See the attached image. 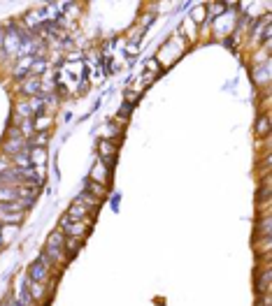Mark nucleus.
I'll return each mask as SVG.
<instances>
[{
  "label": "nucleus",
  "instance_id": "6e6552de",
  "mask_svg": "<svg viewBox=\"0 0 272 306\" xmlns=\"http://www.w3.org/2000/svg\"><path fill=\"white\" fill-rule=\"evenodd\" d=\"M267 283H270V269H263V276H260L258 292H267Z\"/></svg>",
  "mask_w": 272,
  "mask_h": 306
},
{
  "label": "nucleus",
  "instance_id": "9d476101",
  "mask_svg": "<svg viewBox=\"0 0 272 306\" xmlns=\"http://www.w3.org/2000/svg\"><path fill=\"white\" fill-rule=\"evenodd\" d=\"M30 160L37 162V165H42V162H44V151L42 149H35V153H30Z\"/></svg>",
  "mask_w": 272,
  "mask_h": 306
},
{
  "label": "nucleus",
  "instance_id": "f8f14e48",
  "mask_svg": "<svg viewBox=\"0 0 272 306\" xmlns=\"http://www.w3.org/2000/svg\"><path fill=\"white\" fill-rule=\"evenodd\" d=\"M260 306H270V301H267V297H265V299H263V304H260Z\"/></svg>",
  "mask_w": 272,
  "mask_h": 306
},
{
  "label": "nucleus",
  "instance_id": "9b49d317",
  "mask_svg": "<svg viewBox=\"0 0 272 306\" xmlns=\"http://www.w3.org/2000/svg\"><path fill=\"white\" fill-rule=\"evenodd\" d=\"M256 132H258L260 137H263V135H265V132H267V119H265V116L260 119V126H258V130H256Z\"/></svg>",
  "mask_w": 272,
  "mask_h": 306
},
{
  "label": "nucleus",
  "instance_id": "0eeeda50",
  "mask_svg": "<svg viewBox=\"0 0 272 306\" xmlns=\"http://www.w3.org/2000/svg\"><path fill=\"white\" fill-rule=\"evenodd\" d=\"M21 90H24V93H40V81H37V79H28L26 86H21Z\"/></svg>",
  "mask_w": 272,
  "mask_h": 306
},
{
  "label": "nucleus",
  "instance_id": "20e7f679",
  "mask_svg": "<svg viewBox=\"0 0 272 306\" xmlns=\"http://www.w3.org/2000/svg\"><path fill=\"white\" fill-rule=\"evenodd\" d=\"M63 232L67 234V237H75V239H82L86 234V221H79V223H67L65 228H63Z\"/></svg>",
  "mask_w": 272,
  "mask_h": 306
},
{
  "label": "nucleus",
  "instance_id": "1a4fd4ad",
  "mask_svg": "<svg viewBox=\"0 0 272 306\" xmlns=\"http://www.w3.org/2000/svg\"><path fill=\"white\" fill-rule=\"evenodd\" d=\"M17 114L30 116V114H33V102H24V105H19V107H17Z\"/></svg>",
  "mask_w": 272,
  "mask_h": 306
},
{
  "label": "nucleus",
  "instance_id": "39448f33",
  "mask_svg": "<svg viewBox=\"0 0 272 306\" xmlns=\"http://www.w3.org/2000/svg\"><path fill=\"white\" fill-rule=\"evenodd\" d=\"M82 248V239H75V237H67V241L63 244V251H65V258H73L75 253Z\"/></svg>",
  "mask_w": 272,
  "mask_h": 306
},
{
  "label": "nucleus",
  "instance_id": "f257e3e1",
  "mask_svg": "<svg viewBox=\"0 0 272 306\" xmlns=\"http://www.w3.org/2000/svg\"><path fill=\"white\" fill-rule=\"evenodd\" d=\"M51 260H49L47 253H42L40 258L35 260V262L30 264V271H28V278L33 283H44L49 278V269H51Z\"/></svg>",
  "mask_w": 272,
  "mask_h": 306
},
{
  "label": "nucleus",
  "instance_id": "423d86ee",
  "mask_svg": "<svg viewBox=\"0 0 272 306\" xmlns=\"http://www.w3.org/2000/svg\"><path fill=\"white\" fill-rule=\"evenodd\" d=\"M12 162L17 165V167H21V169L33 167V160H30V153H28V151H21V153H17V156L12 158Z\"/></svg>",
  "mask_w": 272,
  "mask_h": 306
},
{
  "label": "nucleus",
  "instance_id": "f03ea898",
  "mask_svg": "<svg viewBox=\"0 0 272 306\" xmlns=\"http://www.w3.org/2000/svg\"><path fill=\"white\" fill-rule=\"evenodd\" d=\"M63 244H65V239H63V230H56L51 237H49V241H47V255H49V260L51 262H63L65 260V255H63Z\"/></svg>",
  "mask_w": 272,
  "mask_h": 306
},
{
  "label": "nucleus",
  "instance_id": "7ed1b4c3",
  "mask_svg": "<svg viewBox=\"0 0 272 306\" xmlns=\"http://www.w3.org/2000/svg\"><path fill=\"white\" fill-rule=\"evenodd\" d=\"M86 214H89V207L75 199V204L70 207V209H67L65 216L70 218V223H79V221H86Z\"/></svg>",
  "mask_w": 272,
  "mask_h": 306
}]
</instances>
